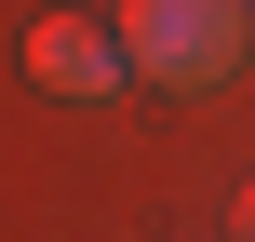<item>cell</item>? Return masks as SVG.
<instances>
[{
    "label": "cell",
    "mask_w": 255,
    "mask_h": 242,
    "mask_svg": "<svg viewBox=\"0 0 255 242\" xmlns=\"http://www.w3.org/2000/svg\"><path fill=\"white\" fill-rule=\"evenodd\" d=\"M242 216H255V202H242Z\"/></svg>",
    "instance_id": "obj_3"
},
{
    "label": "cell",
    "mask_w": 255,
    "mask_h": 242,
    "mask_svg": "<svg viewBox=\"0 0 255 242\" xmlns=\"http://www.w3.org/2000/svg\"><path fill=\"white\" fill-rule=\"evenodd\" d=\"M27 67H40V81H54V94H108V67H121V40H94V27H81V13H54V27H40V40H27Z\"/></svg>",
    "instance_id": "obj_2"
},
{
    "label": "cell",
    "mask_w": 255,
    "mask_h": 242,
    "mask_svg": "<svg viewBox=\"0 0 255 242\" xmlns=\"http://www.w3.org/2000/svg\"><path fill=\"white\" fill-rule=\"evenodd\" d=\"M121 54L161 81H215L242 54V0H121Z\"/></svg>",
    "instance_id": "obj_1"
}]
</instances>
